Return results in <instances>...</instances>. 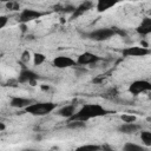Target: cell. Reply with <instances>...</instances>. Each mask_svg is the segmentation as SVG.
<instances>
[{
  "instance_id": "6da1fadb",
  "label": "cell",
  "mask_w": 151,
  "mask_h": 151,
  "mask_svg": "<svg viewBox=\"0 0 151 151\" xmlns=\"http://www.w3.org/2000/svg\"><path fill=\"white\" fill-rule=\"evenodd\" d=\"M109 113H110V111L106 110L100 104H84L79 110H77L74 116L68 120L70 122L79 120V122L86 123L90 119L98 118V117H104V116H106Z\"/></svg>"
},
{
  "instance_id": "7a4b0ae2",
  "label": "cell",
  "mask_w": 151,
  "mask_h": 151,
  "mask_svg": "<svg viewBox=\"0 0 151 151\" xmlns=\"http://www.w3.org/2000/svg\"><path fill=\"white\" fill-rule=\"evenodd\" d=\"M55 107H57V104L52 101H34L33 104H31L28 107L25 109V112L35 117H42L54 111Z\"/></svg>"
},
{
  "instance_id": "3957f363",
  "label": "cell",
  "mask_w": 151,
  "mask_h": 151,
  "mask_svg": "<svg viewBox=\"0 0 151 151\" xmlns=\"http://www.w3.org/2000/svg\"><path fill=\"white\" fill-rule=\"evenodd\" d=\"M117 34V28L116 27H103L98 29H93L88 33L85 34V37L90 40L93 41H105L111 39Z\"/></svg>"
},
{
  "instance_id": "277c9868",
  "label": "cell",
  "mask_w": 151,
  "mask_h": 151,
  "mask_svg": "<svg viewBox=\"0 0 151 151\" xmlns=\"http://www.w3.org/2000/svg\"><path fill=\"white\" fill-rule=\"evenodd\" d=\"M150 91H151V83L145 79L134 80L129 85V92L132 96H139L142 93L150 92Z\"/></svg>"
},
{
  "instance_id": "5b68a950",
  "label": "cell",
  "mask_w": 151,
  "mask_h": 151,
  "mask_svg": "<svg viewBox=\"0 0 151 151\" xmlns=\"http://www.w3.org/2000/svg\"><path fill=\"white\" fill-rule=\"evenodd\" d=\"M39 79H40V76L37 72H34L33 70L27 68L25 66H22V68L20 70L19 76H18V83H20V84L28 83L32 86H34L35 85V81L39 80Z\"/></svg>"
},
{
  "instance_id": "8992f818",
  "label": "cell",
  "mask_w": 151,
  "mask_h": 151,
  "mask_svg": "<svg viewBox=\"0 0 151 151\" xmlns=\"http://www.w3.org/2000/svg\"><path fill=\"white\" fill-rule=\"evenodd\" d=\"M42 17V13L40 11L37 9H32V8H25L20 12L19 17H18V21L21 25H26L29 21H33L35 19H39Z\"/></svg>"
},
{
  "instance_id": "52a82bcc",
  "label": "cell",
  "mask_w": 151,
  "mask_h": 151,
  "mask_svg": "<svg viewBox=\"0 0 151 151\" xmlns=\"http://www.w3.org/2000/svg\"><path fill=\"white\" fill-rule=\"evenodd\" d=\"M150 50L146 46H130V47H125L122 51L123 57L125 58H132V57H145L147 54H150Z\"/></svg>"
},
{
  "instance_id": "ba28073f",
  "label": "cell",
  "mask_w": 151,
  "mask_h": 151,
  "mask_svg": "<svg viewBox=\"0 0 151 151\" xmlns=\"http://www.w3.org/2000/svg\"><path fill=\"white\" fill-rule=\"evenodd\" d=\"M100 60H101V58L98 54L92 53V52H84V53H81V54L78 55V58H77V65L87 66V65L97 64Z\"/></svg>"
},
{
  "instance_id": "9c48e42d",
  "label": "cell",
  "mask_w": 151,
  "mask_h": 151,
  "mask_svg": "<svg viewBox=\"0 0 151 151\" xmlns=\"http://www.w3.org/2000/svg\"><path fill=\"white\" fill-rule=\"evenodd\" d=\"M52 65L57 68H68V67H73L77 65V60L72 59L71 57H67V55H58L53 59L52 61Z\"/></svg>"
},
{
  "instance_id": "30bf717a",
  "label": "cell",
  "mask_w": 151,
  "mask_h": 151,
  "mask_svg": "<svg viewBox=\"0 0 151 151\" xmlns=\"http://www.w3.org/2000/svg\"><path fill=\"white\" fill-rule=\"evenodd\" d=\"M136 32L139 35H149L151 34V18L150 17H145L142 19V21L138 24V26L136 27Z\"/></svg>"
},
{
  "instance_id": "8fae6325",
  "label": "cell",
  "mask_w": 151,
  "mask_h": 151,
  "mask_svg": "<svg viewBox=\"0 0 151 151\" xmlns=\"http://www.w3.org/2000/svg\"><path fill=\"white\" fill-rule=\"evenodd\" d=\"M34 101L32 99L28 98H24V97H12L9 100V106L14 107V109H26L31 104H33Z\"/></svg>"
},
{
  "instance_id": "7c38bea8",
  "label": "cell",
  "mask_w": 151,
  "mask_h": 151,
  "mask_svg": "<svg viewBox=\"0 0 151 151\" xmlns=\"http://www.w3.org/2000/svg\"><path fill=\"white\" fill-rule=\"evenodd\" d=\"M140 125L137 123H123L118 126V131L124 134H133L140 130Z\"/></svg>"
},
{
  "instance_id": "4fadbf2b",
  "label": "cell",
  "mask_w": 151,
  "mask_h": 151,
  "mask_svg": "<svg viewBox=\"0 0 151 151\" xmlns=\"http://www.w3.org/2000/svg\"><path fill=\"white\" fill-rule=\"evenodd\" d=\"M77 112V109H76V105L74 104H70V105H65L63 107H60L58 110V116L63 117V118H67V119H71L74 113Z\"/></svg>"
},
{
  "instance_id": "5bb4252c",
  "label": "cell",
  "mask_w": 151,
  "mask_h": 151,
  "mask_svg": "<svg viewBox=\"0 0 151 151\" xmlns=\"http://www.w3.org/2000/svg\"><path fill=\"white\" fill-rule=\"evenodd\" d=\"M92 6H93V4H92V2H90V1H85V2L80 4L78 7H76V11H74V13L72 14V19L77 18V17L81 15L83 13H85L86 11L91 9V8H92Z\"/></svg>"
},
{
  "instance_id": "9a60e30c",
  "label": "cell",
  "mask_w": 151,
  "mask_h": 151,
  "mask_svg": "<svg viewBox=\"0 0 151 151\" xmlns=\"http://www.w3.org/2000/svg\"><path fill=\"white\" fill-rule=\"evenodd\" d=\"M116 6V2L114 1H110V0H99L97 4H96V8L98 12H105L107 9H110L111 7Z\"/></svg>"
},
{
  "instance_id": "2e32d148",
  "label": "cell",
  "mask_w": 151,
  "mask_h": 151,
  "mask_svg": "<svg viewBox=\"0 0 151 151\" xmlns=\"http://www.w3.org/2000/svg\"><path fill=\"white\" fill-rule=\"evenodd\" d=\"M123 151H147V149L144 145H139V144H136V143H132V142H127V143L124 144Z\"/></svg>"
},
{
  "instance_id": "e0dca14e",
  "label": "cell",
  "mask_w": 151,
  "mask_h": 151,
  "mask_svg": "<svg viewBox=\"0 0 151 151\" xmlns=\"http://www.w3.org/2000/svg\"><path fill=\"white\" fill-rule=\"evenodd\" d=\"M140 140L144 146H151V131L149 130H142L140 131Z\"/></svg>"
},
{
  "instance_id": "ac0fdd59",
  "label": "cell",
  "mask_w": 151,
  "mask_h": 151,
  "mask_svg": "<svg viewBox=\"0 0 151 151\" xmlns=\"http://www.w3.org/2000/svg\"><path fill=\"white\" fill-rule=\"evenodd\" d=\"M100 150H101L100 145H97V144H84V145H80V146L76 147L74 151H100Z\"/></svg>"
},
{
  "instance_id": "d6986e66",
  "label": "cell",
  "mask_w": 151,
  "mask_h": 151,
  "mask_svg": "<svg viewBox=\"0 0 151 151\" xmlns=\"http://www.w3.org/2000/svg\"><path fill=\"white\" fill-rule=\"evenodd\" d=\"M46 60V55L45 54H42V53H34L33 54V64L35 65V66H39V65H41L44 61Z\"/></svg>"
},
{
  "instance_id": "ffe728a7",
  "label": "cell",
  "mask_w": 151,
  "mask_h": 151,
  "mask_svg": "<svg viewBox=\"0 0 151 151\" xmlns=\"http://www.w3.org/2000/svg\"><path fill=\"white\" fill-rule=\"evenodd\" d=\"M85 123L84 122H79V120H72L67 124V127L68 129H83L85 127Z\"/></svg>"
},
{
  "instance_id": "44dd1931",
  "label": "cell",
  "mask_w": 151,
  "mask_h": 151,
  "mask_svg": "<svg viewBox=\"0 0 151 151\" xmlns=\"http://www.w3.org/2000/svg\"><path fill=\"white\" fill-rule=\"evenodd\" d=\"M120 119L123 120V123H136L137 120L136 116H132V114H123L120 116Z\"/></svg>"
},
{
  "instance_id": "7402d4cb",
  "label": "cell",
  "mask_w": 151,
  "mask_h": 151,
  "mask_svg": "<svg viewBox=\"0 0 151 151\" xmlns=\"http://www.w3.org/2000/svg\"><path fill=\"white\" fill-rule=\"evenodd\" d=\"M6 7L9 11H19L20 9V4L17 2V1H9V2L6 4Z\"/></svg>"
},
{
  "instance_id": "603a6c76",
  "label": "cell",
  "mask_w": 151,
  "mask_h": 151,
  "mask_svg": "<svg viewBox=\"0 0 151 151\" xmlns=\"http://www.w3.org/2000/svg\"><path fill=\"white\" fill-rule=\"evenodd\" d=\"M29 59H31V53H29V51H25V52L21 54V60L26 64V63L29 61Z\"/></svg>"
},
{
  "instance_id": "cb8c5ba5",
  "label": "cell",
  "mask_w": 151,
  "mask_h": 151,
  "mask_svg": "<svg viewBox=\"0 0 151 151\" xmlns=\"http://www.w3.org/2000/svg\"><path fill=\"white\" fill-rule=\"evenodd\" d=\"M8 22V18L6 15H1L0 17V28H4Z\"/></svg>"
},
{
  "instance_id": "d4e9b609",
  "label": "cell",
  "mask_w": 151,
  "mask_h": 151,
  "mask_svg": "<svg viewBox=\"0 0 151 151\" xmlns=\"http://www.w3.org/2000/svg\"><path fill=\"white\" fill-rule=\"evenodd\" d=\"M101 150H103V151H116L114 149H112V147L109 146V145H104V146H101Z\"/></svg>"
},
{
  "instance_id": "484cf974",
  "label": "cell",
  "mask_w": 151,
  "mask_h": 151,
  "mask_svg": "<svg viewBox=\"0 0 151 151\" xmlns=\"http://www.w3.org/2000/svg\"><path fill=\"white\" fill-rule=\"evenodd\" d=\"M0 129H1V131H2V130H5V125H4V123H1V124H0Z\"/></svg>"
},
{
  "instance_id": "4316f807",
  "label": "cell",
  "mask_w": 151,
  "mask_h": 151,
  "mask_svg": "<svg viewBox=\"0 0 151 151\" xmlns=\"http://www.w3.org/2000/svg\"><path fill=\"white\" fill-rule=\"evenodd\" d=\"M25 151H39V150H34V149H27V150H25Z\"/></svg>"
}]
</instances>
